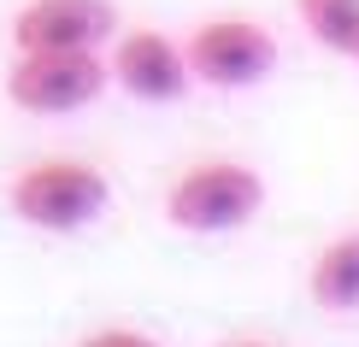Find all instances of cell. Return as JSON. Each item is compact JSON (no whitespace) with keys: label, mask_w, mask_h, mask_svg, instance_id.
I'll return each instance as SVG.
<instances>
[{"label":"cell","mask_w":359,"mask_h":347,"mask_svg":"<svg viewBox=\"0 0 359 347\" xmlns=\"http://www.w3.org/2000/svg\"><path fill=\"white\" fill-rule=\"evenodd\" d=\"M265 206V177L242 159H201L165 194V218L189 236H230Z\"/></svg>","instance_id":"cell-1"},{"label":"cell","mask_w":359,"mask_h":347,"mask_svg":"<svg viewBox=\"0 0 359 347\" xmlns=\"http://www.w3.org/2000/svg\"><path fill=\"white\" fill-rule=\"evenodd\" d=\"M107 200H112V183L83 159H36V165H24V171L12 177V189H6L12 212H18L29 230H53V236L95 224L107 212Z\"/></svg>","instance_id":"cell-2"},{"label":"cell","mask_w":359,"mask_h":347,"mask_svg":"<svg viewBox=\"0 0 359 347\" xmlns=\"http://www.w3.org/2000/svg\"><path fill=\"white\" fill-rule=\"evenodd\" d=\"M183 53H189L194 83L206 88H253L277 71V36L259 18H242V12H218V18L194 24Z\"/></svg>","instance_id":"cell-3"},{"label":"cell","mask_w":359,"mask_h":347,"mask_svg":"<svg viewBox=\"0 0 359 347\" xmlns=\"http://www.w3.org/2000/svg\"><path fill=\"white\" fill-rule=\"evenodd\" d=\"M112 65L100 53H18L6 71V100L36 118H65L100 100Z\"/></svg>","instance_id":"cell-4"},{"label":"cell","mask_w":359,"mask_h":347,"mask_svg":"<svg viewBox=\"0 0 359 347\" xmlns=\"http://www.w3.org/2000/svg\"><path fill=\"white\" fill-rule=\"evenodd\" d=\"M112 0H24L12 18L18 53H100L112 41Z\"/></svg>","instance_id":"cell-5"},{"label":"cell","mask_w":359,"mask_h":347,"mask_svg":"<svg viewBox=\"0 0 359 347\" xmlns=\"http://www.w3.org/2000/svg\"><path fill=\"white\" fill-rule=\"evenodd\" d=\"M112 83L124 95L147 100V107H171V100L189 95L194 71H189L183 41H171L165 29H130L112 48Z\"/></svg>","instance_id":"cell-6"},{"label":"cell","mask_w":359,"mask_h":347,"mask_svg":"<svg viewBox=\"0 0 359 347\" xmlns=\"http://www.w3.org/2000/svg\"><path fill=\"white\" fill-rule=\"evenodd\" d=\"M306 289L324 312H359V230H341L312 253Z\"/></svg>","instance_id":"cell-7"},{"label":"cell","mask_w":359,"mask_h":347,"mask_svg":"<svg viewBox=\"0 0 359 347\" xmlns=\"http://www.w3.org/2000/svg\"><path fill=\"white\" fill-rule=\"evenodd\" d=\"M294 12L324 53H341V59L359 53V0H294Z\"/></svg>","instance_id":"cell-8"},{"label":"cell","mask_w":359,"mask_h":347,"mask_svg":"<svg viewBox=\"0 0 359 347\" xmlns=\"http://www.w3.org/2000/svg\"><path fill=\"white\" fill-rule=\"evenodd\" d=\"M77 347H159L147 329H130V324H112V329H95V336H83Z\"/></svg>","instance_id":"cell-9"},{"label":"cell","mask_w":359,"mask_h":347,"mask_svg":"<svg viewBox=\"0 0 359 347\" xmlns=\"http://www.w3.org/2000/svg\"><path fill=\"white\" fill-rule=\"evenodd\" d=\"M224 347H271V341H224Z\"/></svg>","instance_id":"cell-10"},{"label":"cell","mask_w":359,"mask_h":347,"mask_svg":"<svg viewBox=\"0 0 359 347\" xmlns=\"http://www.w3.org/2000/svg\"><path fill=\"white\" fill-rule=\"evenodd\" d=\"M353 59H359V53H353Z\"/></svg>","instance_id":"cell-11"}]
</instances>
